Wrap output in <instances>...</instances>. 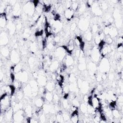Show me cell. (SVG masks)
<instances>
[{
  "instance_id": "cell-6",
  "label": "cell",
  "mask_w": 123,
  "mask_h": 123,
  "mask_svg": "<svg viewBox=\"0 0 123 123\" xmlns=\"http://www.w3.org/2000/svg\"><path fill=\"white\" fill-rule=\"evenodd\" d=\"M91 55L93 62L97 63L100 61L101 55L98 48H97L96 47H94L92 48Z\"/></svg>"
},
{
  "instance_id": "cell-48",
  "label": "cell",
  "mask_w": 123,
  "mask_h": 123,
  "mask_svg": "<svg viewBox=\"0 0 123 123\" xmlns=\"http://www.w3.org/2000/svg\"><path fill=\"white\" fill-rule=\"evenodd\" d=\"M72 103H73V105H74V106H76L77 107H78L79 106H80V103L79 100L76 99V98H74V99H73V101H72Z\"/></svg>"
},
{
  "instance_id": "cell-61",
  "label": "cell",
  "mask_w": 123,
  "mask_h": 123,
  "mask_svg": "<svg viewBox=\"0 0 123 123\" xmlns=\"http://www.w3.org/2000/svg\"><path fill=\"white\" fill-rule=\"evenodd\" d=\"M101 78L102 80H105L107 78V76L106 75V74H103L102 75H101Z\"/></svg>"
},
{
  "instance_id": "cell-35",
  "label": "cell",
  "mask_w": 123,
  "mask_h": 123,
  "mask_svg": "<svg viewBox=\"0 0 123 123\" xmlns=\"http://www.w3.org/2000/svg\"><path fill=\"white\" fill-rule=\"evenodd\" d=\"M15 96H16L17 100H18V101H20V100H22L23 98L24 92H23V91H21L20 90H19L18 91H17V93H16Z\"/></svg>"
},
{
  "instance_id": "cell-19",
  "label": "cell",
  "mask_w": 123,
  "mask_h": 123,
  "mask_svg": "<svg viewBox=\"0 0 123 123\" xmlns=\"http://www.w3.org/2000/svg\"><path fill=\"white\" fill-rule=\"evenodd\" d=\"M59 61L57 60H55V61H53L51 62V64H50V67H49V69L50 71L51 72H56L57 69L59 67Z\"/></svg>"
},
{
  "instance_id": "cell-26",
  "label": "cell",
  "mask_w": 123,
  "mask_h": 123,
  "mask_svg": "<svg viewBox=\"0 0 123 123\" xmlns=\"http://www.w3.org/2000/svg\"><path fill=\"white\" fill-rule=\"evenodd\" d=\"M32 111L33 109L32 107L30 105H27L25 110V112L26 113V115L27 116V117H31V115H32Z\"/></svg>"
},
{
  "instance_id": "cell-5",
  "label": "cell",
  "mask_w": 123,
  "mask_h": 123,
  "mask_svg": "<svg viewBox=\"0 0 123 123\" xmlns=\"http://www.w3.org/2000/svg\"><path fill=\"white\" fill-rule=\"evenodd\" d=\"M110 69V64L107 59L103 58L100 62L99 70L101 73H105Z\"/></svg>"
},
{
  "instance_id": "cell-20",
  "label": "cell",
  "mask_w": 123,
  "mask_h": 123,
  "mask_svg": "<svg viewBox=\"0 0 123 123\" xmlns=\"http://www.w3.org/2000/svg\"><path fill=\"white\" fill-rule=\"evenodd\" d=\"M55 85L54 82L51 81H49L48 82H47L45 86V88L48 91L52 92L55 90Z\"/></svg>"
},
{
  "instance_id": "cell-13",
  "label": "cell",
  "mask_w": 123,
  "mask_h": 123,
  "mask_svg": "<svg viewBox=\"0 0 123 123\" xmlns=\"http://www.w3.org/2000/svg\"><path fill=\"white\" fill-rule=\"evenodd\" d=\"M37 81L39 86H40L41 87H45L47 83V77H45V74L39 75L37 79Z\"/></svg>"
},
{
  "instance_id": "cell-43",
  "label": "cell",
  "mask_w": 123,
  "mask_h": 123,
  "mask_svg": "<svg viewBox=\"0 0 123 123\" xmlns=\"http://www.w3.org/2000/svg\"><path fill=\"white\" fill-rule=\"evenodd\" d=\"M31 34V30L29 28H26L23 32V36L25 38L24 39H26L30 36Z\"/></svg>"
},
{
  "instance_id": "cell-55",
  "label": "cell",
  "mask_w": 123,
  "mask_h": 123,
  "mask_svg": "<svg viewBox=\"0 0 123 123\" xmlns=\"http://www.w3.org/2000/svg\"><path fill=\"white\" fill-rule=\"evenodd\" d=\"M70 110H71L72 112L77 111L78 110V107L76 106H74V105H72V106L70 107Z\"/></svg>"
},
{
  "instance_id": "cell-54",
  "label": "cell",
  "mask_w": 123,
  "mask_h": 123,
  "mask_svg": "<svg viewBox=\"0 0 123 123\" xmlns=\"http://www.w3.org/2000/svg\"><path fill=\"white\" fill-rule=\"evenodd\" d=\"M101 8H102L103 10H106L108 8V5L107 3H102V4H101V6H100Z\"/></svg>"
},
{
  "instance_id": "cell-18",
  "label": "cell",
  "mask_w": 123,
  "mask_h": 123,
  "mask_svg": "<svg viewBox=\"0 0 123 123\" xmlns=\"http://www.w3.org/2000/svg\"><path fill=\"white\" fill-rule=\"evenodd\" d=\"M92 10L93 13L97 15H100L102 14L100 7L98 4L94 3L92 5Z\"/></svg>"
},
{
  "instance_id": "cell-45",
  "label": "cell",
  "mask_w": 123,
  "mask_h": 123,
  "mask_svg": "<svg viewBox=\"0 0 123 123\" xmlns=\"http://www.w3.org/2000/svg\"><path fill=\"white\" fill-rule=\"evenodd\" d=\"M72 3V1H65L64 4L65 5V7L66 8V9H71Z\"/></svg>"
},
{
  "instance_id": "cell-51",
  "label": "cell",
  "mask_w": 123,
  "mask_h": 123,
  "mask_svg": "<svg viewBox=\"0 0 123 123\" xmlns=\"http://www.w3.org/2000/svg\"><path fill=\"white\" fill-rule=\"evenodd\" d=\"M99 29V27L96 24H95V25H93L92 26V31L91 32H94V33H96L98 31Z\"/></svg>"
},
{
  "instance_id": "cell-2",
  "label": "cell",
  "mask_w": 123,
  "mask_h": 123,
  "mask_svg": "<svg viewBox=\"0 0 123 123\" xmlns=\"http://www.w3.org/2000/svg\"><path fill=\"white\" fill-rule=\"evenodd\" d=\"M67 53L66 50L63 46L58 47L55 52V56L57 60L59 62H62L66 55Z\"/></svg>"
},
{
  "instance_id": "cell-39",
  "label": "cell",
  "mask_w": 123,
  "mask_h": 123,
  "mask_svg": "<svg viewBox=\"0 0 123 123\" xmlns=\"http://www.w3.org/2000/svg\"><path fill=\"white\" fill-rule=\"evenodd\" d=\"M62 104L63 107L65 109H69V108H70V107H71L67 99H64L62 102Z\"/></svg>"
},
{
  "instance_id": "cell-4",
  "label": "cell",
  "mask_w": 123,
  "mask_h": 123,
  "mask_svg": "<svg viewBox=\"0 0 123 123\" xmlns=\"http://www.w3.org/2000/svg\"><path fill=\"white\" fill-rule=\"evenodd\" d=\"M25 111L21 109L14 113L13 120L14 123H22L24 122L26 116Z\"/></svg>"
},
{
  "instance_id": "cell-37",
  "label": "cell",
  "mask_w": 123,
  "mask_h": 123,
  "mask_svg": "<svg viewBox=\"0 0 123 123\" xmlns=\"http://www.w3.org/2000/svg\"><path fill=\"white\" fill-rule=\"evenodd\" d=\"M62 114H63L64 121L67 122L69 120V119H70V115H71V114H70L69 113L67 112H62Z\"/></svg>"
},
{
  "instance_id": "cell-31",
  "label": "cell",
  "mask_w": 123,
  "mask_h": 123,
  "mask_svg": "<svg viewBox=\"0 0 123 123\" xmlns=\"http://www.w3.org/2000/svg\"><path fill=\"white\" fill-rule=\"evenodd\" d=\"M44 97L45 98V100L48 102H51L53 100V94L51 92L48 91L45 94Z\"/></svg>"
},
{
  "instance_id": "cell-33",
  "label": "cell",
  "mask_w": 123,
  "mask_h": 123,
  "mask_svg": "<svg viewBox=\"0 0 123 123\" xmlns=\"http://www.w3.org/2000/svg\"><path fill=\"white\" fill-rule=\"evenodd\" d=\"M30 49L32 52H34V53L36 52L37 51L38 49H39L37 43L35 42H31L30 45Z\"/></svg>"
},
{
  "instance_id": "cell-23",
  "label": "cell",
  "mask_w": 123,
  "mask_h": 123,
  "mask_svg": "<svg viewBox=\"0 0 123 123\" xmlns=\"http://www.w3.org/2000/svg\"><path fill=\"white\" fill-rule=\"evenodd\" d=\"M111 26L110 27V30L108 35L113 39L116 37L118 35V31L116 27H112Z\"/></svg>"
},
{
  "instance_id": "cell-56",
  "label": "cell",
  "mask_w": 123,
  "mask_h": 123,
  "mask_svg": "<svg viewBox=\"0 0 123 123\" xmlns=\"http://www.w3.org/2000/svg\"><path fill=\"white\" fill-rule=\"evenodd\" d=\"M96 80L98 81H100L101 80H102V78H101V75L99 73L98 74H97L96 75Z\"/></svg>"
},
{
  "instance_id": "cell-46",
  "label": "cell",
  "mask_w": 123,
  "mask_h": 123,
  "mask_svg": "<svg viewBox=\"0 0 123 123\" xmlns=\"http://www.w3.org/2000/svg\"><path fill=\"white\" fill-rule=\"evenodd\" d=\"M60 99H59V95L55 92L54 94H53V100L55 103H57L59 100Z\"/></svg>"
},
{
  "instance_id": "cell-57",
  "label": "cell",
  "mask_w": 123,
  "mask_h": 123,
  "mask_svg": "<svg viewBox=\"0 0 123 123\" xmlns=\"http://www.w3.org/2000/svg\"><path fill=\"white\" fill-rule=\"evenodd\" d=\"M123 37H122V36H120L118 38V39H117L118 44H123Z\"/></svg>"
},
{
  "instance_id": "cell-24",
  "label": "cell",
  "mask_w": 123,
  "mask_h": 123,
  "mask_svg": "<svg viewBox=\"0 0 123 123\" xmlns=\"http://www.w3.org/2000/svg\"><path fill=\"white\" fill-rule=\"evenodd\" d=\"M1 54L5 57H7L10 56V52L9 48L7 47L4 46L1 48Z\"/></svg>"
},
{
  "instance_id": "cell-7",
  "label": "cell",
  "mask_w": 123,
  "mask_h": 123,
  "mask_svg": "<svg viewBox=\"0 0 123 123\" xmlns=\"http://www.w3.org/2000/svg\"><path fill=\"white\" fill-rule=\"evenodd\" d=\"M15 79L20 81L22 83H25L28 80V76L26 72L22 71L15 74Z\"/></svg>"
},
{
  "instance_id": "cell-50",
  "label": "cell",
  "mask_w": 123,
  "mask_h": 123,
  "mask_svg": "<svg viewBox=\"0 0 123 123\" xmlns=\"http://www.w3.org/2000/svg\"><path fill=\"white\" fill-rule=\"evenodd\" d=\"M46 120V116L45 115L42 114L41 115V116H40V122L41 123H44L45 122Z\"/></svg>"
},
{
  "instance_id": "cell-60",
  "label": "cell",
  "mask_w": 123,
  "mask_h": 123,
  "mask_svg": "<svg viewBox=\"0 0 123 123\" xmlns=\"http://www.w3.org/2000/svg\"><path fill=\"white\" fill-rule=\"evenodd\" d=\"M39 75V73H37V72H34L33 74V76L34 78H36V79H37V78L38 77Z\"/></svg>"
},
{
  "instance_id": "cell-47",
  "label": "cell",
  "mask_w": 123,
  "mask_h": 123,
  "mask_svg": "<svg viewBox=\"0 0 123 123\" xmlns=\"http://www.w3.org/2000/svg\"><path fill=\"white\" fill-rule=\"evenodd\" d=\"M94 41H95V42L96 43V44L97 45H98L100 43V42L101 41L98 34H97L95 35V38H94Z\"/></svg>"
},
{
  "instance_id": "cell-52",
  "label": "cell",
  "mask_w": 123,
  "mask_h": 123,
  "mask_svg": "<svg viewBox=\"0 0 123 123\" xmlns=\"http://www.w3.org/2000/svg\"><path fill=\"white\" fill-rule=\"evenodd\" d=\"M93 122L95 123H100V116L95 115L93 117Z\"/></svg>"
},
{
  "instance_id": "cell-53",
  "label": "cell",
  "mask_w": 123,
  "mask_h": 123,
  "mask_svg": "<svg viewBox=\"0 0 123 123\" xmlns=\"http://www.w3.org/2000/svg\"><path fill=\"white\" fill-rule=\"evenodd\" d=\"M77 24L76 23H73L71 26H70V30H71V31H75L77 29Z\"/></svg>"
},
{
  "instance_id": "cell-38",
  "label": "cell",
  "mask_w": 123,
  "mask_h": 123,
  "mask_svg": "<svg viewBox=\"0 0 123 123\" xmlns=\"http://www.w3.org/2000/svg\"><path fill=\"white\" fill-rule=\"evenodd\" d=\"M104 41V42L106 43L107 44H110L111 43H112L113 41V39L109 36V35H105V38L103 40Z\"/></svg>"
},
{
  "instance_id": "cell-42",
  "label": "cell",
  "mask_w": 123,
  "mask_h": 123,
  "mask_svg": "<svg viewBox=\"0 0 123 123\" xmlns=\"http://www.w3.org/2000/svg\"><path fill=\"white\" fill-rule=\"evenodd\" d=\"M87 8V6H86V4H81L80 5H79V7H78V11L79 13H83L85 12V11H86Z\"/></svg>"
},
{
  "instance_id": "cell-10",
  "label": "cell",
  "mask_w": 123,
  "mask_h": 123,
  "mask_svg": "<svg viewBox=\"0 0 123 123\" xmlns=\"http://www.w3.org/2000/svg\"><path fill=\"white\" fill-rule=\"evenodd\" d=\"M9 42V39L7 33L5 31H3L1 33L0 36V43L2 46H5Z\"/></svg>"
},
{
  "instance_id": "cell-30",
  "label": "cell",
  "mask_w": 123,
  "mask_h": 123,
  "mask_svg": "<svg viewBox=\"0 0 123 123\" xmlns=\"http://www.w3.org/2000/svg\"><path fill=\"white\" fill-rule=\"evenodd\" d=\"M12 108H13L14 113L16 112L21 109H22V108H23V104L20 102H19L18 103L17 102L16 104Z\"/></svg>"
},
{
  "instance_id": "cell-9",
  "label": "cell",
  "mask_w": 123,
  "mask_h": 123,
  "mask_svg": "<svg viewBox=\"0 0 123 123\" xmlns=\"http://www.w3.org/2000/svg\"><path fill=\"white\" fill-rule=\"evenodd\" d=\"M89 21L87 18H83L81 19L78 22V27L81 31H86L89 28Z\"/></svg>"
},
{
  "instance_id": "cell-36",
  "label": "cell",
  "mask_w": 123,
  "mask_h": 123,
  "mask_svg": "<svg viewBox=\"0 0 123 123\" xmlns=\"http://www.w3.org/2000/svg\"><path fill=\"white\" fill-rule=\"evenodd\" d=\"M79 5V3L77 1H72L71 9H72L74 12L77 11L78 9Z\"/></svg>"
},
{
  "instance_id": "cell-11",
  "label": "cell",
  "mask_w": 123,
  "mask_h": 123,
  "mask_svg": "<svg viewBox=\"0 0 123 123\" xmlns=\"http://www.w3.org/2000/svg\"><path fill=\"white\" fill-rule=\"evenodd\" d=\"M14 114V112L13 111V108L11 107L9 109H8L4 113L5 120L7 122H10L12 120V119H13Z\"/></svg>"
},
{
  "instance_id": "cell-27",
  "label": "cell",
  "mask_w": 123,
  "mask_h": 123,
  "mask_svg": "<svg viewBox=\"0 0 123 123\" xmlns=\"http://www.w3.org/2000/svg\"><path fill=\"white\" fill-rule=\"evenodd\" d=\"M88 69L91 74L94 73L96 70V65L93 62H90L88 64Z\"/></svg>"
},
{
  "instance_id": "cell-58",
  "label": "cell",
  "mask_w": 123,
  "mask_h": 123,
  "mask_svg": "<svg viewBox=\"0 0 123 123\" xmlns=\"http://www.w3.org/2000/svg\"><path fill=\"white\" fill-rule=\"evenodd\" d=\"M99 91L101 92L103 90V87L101 85H98L97 88H96Z\"/></svg>"
},
{
  "instance_id": "cell-17",
  "label": "cell",
  "mask_w": 123,
  "mask_h": 123,
  "mask_svg": "<svg viewBox=\"0 0 123 123\" xmlns=\"http://www.w3.org/2000/svg\"><path fill=\"white\" fill-rule=\"evenodd\" d=\"M79 87L80 88L81 91L83 93H87L89 91V85L87 81H84L83 82H82Z\"/></svg>"
},
{
  "instance_id": "cell-3",
  "label": "cell",
  "mask_w": 123,
  "mask_h": 123,
  "mask_svg": "<svg viewBox=\"0 0 123 123\" xmlns=\"http://www.w3.org/2000/svg\"><path fill=\"white\" fill-rule=\"evenodd\" d=\"M23 10L24 13L31 17H32L35 14V6L32 1L26 3L23 6Z\"/></svg>"
},
{
  "instance_id": "cell-12",
  "label": "cell",
  "mask_w": 123,
  "mask_h": 123,
  "mask_svg": "<svg viewBox=\"0 0 123 123\" xmlns=\"http://www.w3.org/2000/svg\"><path fill=\"white\" fill-rule=\"evenodd\" d=\"M74 11L72 9H67L64 10V18L68 21H70L74 18Z\"/></svg>"
},
{
  "instance_id": "cell-1",
  "label": "cell",
  "mask_w": 123,
  "mask_h": 123,
  "mask_svg": "<svg viewBox=\"0 0 123 123\" xmlns=\"http://www.w3.org/2000/svg\"><path fill=\"white\" fill-rule=\"evenodd\" d=\"M0 104L1 114H4L8 109L12 107L11 106V96L6 93L1 95Z\"/></svg>"
},
{
  "instance_id": "cell-14",
  "label": "cell",
  "mask_w": 123,
  "mask_h": 123,
  "mask_svg": "<svg viewBox=\"0 0 123 123\" xmlns=\"http://www.w3.org/2000/svg\"><path fill=\"white\" fill-rule=\"evenodd\" d=\"M7 24V15L5 13L1 14V17H0V27H1L2 28H4L5 27H6Z\"/></svg>"
},
{
  "instance_id": "cell-49",
  "label": "cell",
  "mask_w": 123,
  "mask_h": 123,
  "mask_svg": "<svg viewBox=\"0 0 123 123\" xmlns=\"http://www.w3.org/2000/svg\"><path fill=\"white\" fill-rule=\"evenodd\" d=\"M15 24V25H16V29H17L18 30H20L22 27V24L21 23L18 21L16 22Z\"/></svg>"
},
{
  "instance_id": "cell-34",
  "label": "cell",
  "mask_w": 123,
  "mask_h": 123,
  "mask_svg": "<svg viewBox=\"0 0 123 123\" xmlns=\"http://www.w3.org/2000/svg\"><path fill=\"white\" fill-rule=\"evenodd\" d=\"M22 82L20 81L15 79L13 83V85L14 86V87L15 88V89H18L20 90L21 87L22 86L21 85Z\"/></svg>"
},
{
  "instance_id": "cell-21",
  "label": "cell",
  "mask_w": 123,
  "mask_h": 123,
  "mask_svg": "<svg viewBox=\"0 0 123 123\" xmlns=\"http://www.w3.org/2000/svg\"><path fill=\"white\" fill-rule=\"evenodd\" d=\"M23 92L25 96L27 97V98L29 97L32 95V89L30 85H27L24 87Z\"/></svg>"
},
{
  "instance_id": "cell-28",
  "label": "cell",
  "mask_w": 123,
  "mask_h": 123,
  "mask_svg": "<svg viewBox=\"0 0 123 123\" xmlns=\"http://www.w3.org/2000/svg\"><path fill=\"white\" fill-rule=\"evenodd\" d=\"M112 114L114 119H119L121 117V112H120L117 109H115L112 111Z\"/></svg>"
},
{
  "instance_id": "cell-44",
  "label": "cell",
  "mask_w": 123,
  "mask_h": 123,
  "mask_svg": "<svg viewBox=\"0 0 123 123\" xmlns=\"http://www.w3.org/2000/svg\"><path fill=\"white\" fill-rule=\"evenodd\" d=\"M13 6H12L10 5H7L5 11V13L7 15H9L10 14L13 12Z\"/></svg>"
},
{
  "instance_id": "cell-59",
  "label": "cell",
  "mask_w": 123,
  "mask_h": 123,
  "mask_svg": "<svg viewBox=\"0 0 123 123\" xmlns=\"http://www.w3.org/2000/svg\"><path fill=\"white\" fill-rule=\"evenodd\" d=\"M108 77H109V79L110 80H112L114 79V75L113 73H111V74H109Z\"/></svg>"
},
{
  "instance_id": "cell-8",
  "label": "cell",
  "mask_w": 123,
  "mask_h": 123,
  "mask_svg": "<svg viewBox=\"0 0 123 123\" xmlns=\"http://www.w3.org/2000/svg\"><path fill=\"white\" fill-rule=\"evenodd\" d=\"M10 57L12 62L15 64H18L20 61V54L19 52L16 50H14L11 52Z\"/></svg>"
},
{
  "instance_id": "cell-41",
  "label": "cell",
  "mask_w": 123,
  "mask_h": 123,
  "mask_svg": "<svg viewBox=\"0 0 123 123\" xmlns=\"http://www.w3.org/2000/svg\"><path fill=\"white\" fill-rule=\"evenodd\" d=\"M87 105L85 103H82L80 104V109L81 112L82 113L85 114V113L87 112Z\"/></svg>"
},
{
  "instance_id": "cell-40",
  "label": "cell",
  "mask_w": 123,
  "mask_h": 123,
  "mask_svg": "<svg viewBox=\"0 0 123 123\" xmlns=\"http://www.w3.org/2000/svg\"><path fill=\"white\" fill-rule=\"evenodd\" d=\"M56 120L58 122L62 123L64 122V120L62 114V112H58V113L56 115Z\"/></svg>"
},
{
  "instance_id": "cell-25",
  "label": "cell",
  "mask_w": 123,
  "mask_h": 123,
  "mask_svg": "<svg viewBox=\"0 0 123 123\" xmlns=\"http://www.w3.org/2000/svg\"><path fill=\"white\" fill-rule=\"evenodd\" d=\"M28 62L31 68H34L38 64L37 59L33 57H31L29 58Z\"/></svg>"
},
{
  "instance_id": "cell-32",
  "label": "cell",
  "mask_w": 123,
  "mask_h": 123,
  "mask_svg": "<svg viewBox=\"0 0 123 123\" xmlns=\"http://www.w3.org/2000/svg\"><path fill=\"white\" fill-rule=\"evenodd\" d=\"M23 66L20 64H17L14 66V72L15 74L19 73L22 71V68Z\"/></svg>"
},
{
  "instance_id": "cell-15",
  "label": "cell",
  "mask_w": 123,
  "mask_h": 123,
  "mask_svg": "<svg viewBox=\"0 0 123 123\" xmlns=\"http://www.w3.org/2000/svg\"><path fill=\"white\" fill-rule=\"evenodd\" d=\"M62 62L65 64L67 66H72L74 63V58L71 55H67L62 61Z\"/></svg>"
},
{
  "instance_id": "cell-16",
  "label": "cell",
  "mask_w": 123,
  "mask_h": 123,
  "mask_svg": "<svg viewBox=\"0 0 123 123\" xmlns=\"http://www.w3.org/2000/svg\"><path fill=\"white\" fill-rule=\"evenodd\" d=\"M6 27L10 35H13L15 32V30L16 29V25L12 21H9L7 24Z\"/></svg>"
},
{
  "instance_id": "cell-29",
  "label": "cell",
  "mask_w": 123,
  "mask_h": 123,
  "mask_svg": "<svg viewBox=\"0 0 123 123\" xmlns=\"http://www.w3.org/2000/svg\"><path fill=\"white\" fill-rule=\"evenodd\" d=\"M92 32L91 30H87L84 34V38L87 41H90L92 40Z\"/></svg>"
},
{
  "instance_id": "cell-22",
  "label": "cell",
  "mask_w": 123,
  "mask_h": 123,
  "mask_svg": "<svg viewBox=\"0 0 123 123\" xmlns=\"http://www.w3.org/2000/svg\"><path fill=\"white\" fill-rule=\"evenodd\" d=\"M45 99L44 97L37 98L35 100V104L37 107L41 108L44 104Z\"/></svg>"
}]
</instances>
